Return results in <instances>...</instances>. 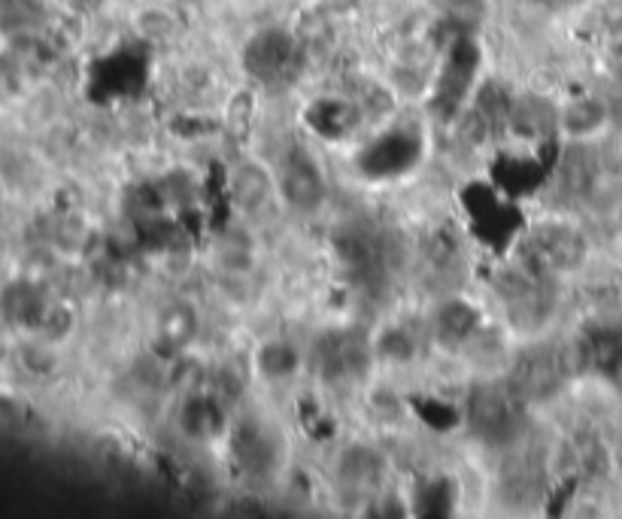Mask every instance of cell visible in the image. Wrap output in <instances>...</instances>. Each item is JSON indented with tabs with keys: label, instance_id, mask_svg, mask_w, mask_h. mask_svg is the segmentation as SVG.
<instances>
[{
	"label": "cell",
	"instance_id": "6da1fadb",
	"mask_svg": "<svg viewBox=\"0 0 622 519\" xmlns=\"http://www.w3.org/2000/svg\"><path fill=\"white\" fill-rule=\"evenodd\" d=\"M519 398L510 386H489L483 383L470 392L468 423L470 432L486 444H507L519 428Z\"/></svg>",
	"mask_w": 622,
	"mask_h": 519
},
{
	"label": "cell",
	"instance_id": "7a4b0ae2",
	"mask_svg": "<svg viewBox=\"0 0 622 519\" xmlns=\"http://www.w3.org/2000/svg\"><path fill=\"white\" fill-rule=\"evenodd\" d=\"M568 374V362L559 350H529L517 359V365L510 371V390L517 392L519 402H543L552 392L559 390V383Z\"/></svg>",
	"mask_w": 622,
	"mask_h": 519
},
{
	"label": "cell",
	"instance_id": "3957f363",
	"mask_svg": "<svg viewBox=\"0 0 622 519\" xmlns=\"http://www.w3.org/2000/svg\"><path fill=\"white\" fill-rule=\"evenodd\" d=\"M243 68L261 83H280L298 68V43L289 31H261L243 49Z\"/></svg>",
	"mask_w": 622,
	"mask_h": 519
},
{
	"label": "cell",
	"instance_id": "277c9868",
	"mask_svg": "<svg viewBox=\"0 0 622 519\" xmlns=\"http://www.w3.org/2000/svg\"><path fill=\"white\" fill-rule=\"evenodd\" d=\"M419 153H423L419 134L411 128H395L388 131V134H383V137H376V141L359 155V167H362L367 177H398V174L411 170V167L419 162Z\"/></svg>",
	"mask_w": 622,
	"mask_h": 519
},
{
	"label": "cell",
	"instance_id": "5b68a950",
	"mask_svg": "<svg viewBox=\"0 0 622 519\" xmlns=\"http://www.w3.org/2000/svg\"><path fill=\"white\" fill-rule=\"evenodd\" d=\"M277 183H280L282 198L301 212L317 210L322 198H325V179H322L317 158L307 149H301V146H292L286 153Z\"/></svg>",
	"mask_w": 622,
	"mask_h": 519
},
{
	"label": "cell",
	"instance_id": "8992f818",
	"mask_svg": "<svg viewBox=\"0 0 622 519\" xmlns=\"http://www.w3.org/2000/svg\"><path fill=\"white\" fill-rule=\"evenodd\" d=\"M531 249L543 268L559 273L577 271L587 261V237L571 225H543L535 235Z\"/></svg>",
	"mask_w": 622,
	"mask_h": 519
},
{
	"label": "cell",
	"instance_id": "52a82bcc",
	"mask_svg": "<svg viewBox=\"0 0 622 519\" xmlns=\"http://www.w3.org/2000/svg\"><path fill=\"white\" fill-rule=\"evenodd\" d=\"M480 64V52L474 49L470 40H456L453 55L446 61L444 73H440V89H437V101L444 110H456L462 104V97L468 95L474 73Z\"/></svg>",
	"mask_w": 622,
	"mask_h": 519
},
{
	"label": "cell",
	"instance_id": "ba28073f",
	"mask_svg": "<svg viewBox=\"0 0 622 519\" xmlns=\"http://www.w3.org/2000/svg\"><path fill=\"white\" fill-rule=\"evenodd\" d=\"M507 128L529 146H552L556 131H559V118L550 110V104H543L540 97H531V101H522L510 110Z\"/></svg>",
	"mask_w": 622,
	"mask_h": 519
},
{
	"label": "cell",
	"instance_id": "9c48e42d",
	"mask_svg": "<svg viewBox=\"0 0 622 519\" xmlns=\"http://www.w3.org/2000/svg\"><path fill=\"white\" fill-rule=\"evenodd\" d=\"M583 359L622 395V331L601 329L589 334L583 343Z\"/></svg>",
	"mask_w": 622,
	"mask_h": 519
},
{
	"label": "cell",
	"instance_id": "30bf717a",
	"mask_svg": "<svg viewBox=\"0 0 622 519\" xmlns=\"http://www.w3.org/2000/svg\"><path fill=\"white\" fill-rule=\"evenodd\" d=\"M477 329H480V313L470 308V304H465V301H449V304L437 310L435 334L444 346L465 343Z\"/></svg>",
	"mask_w": 622,
	"mask_h": 519
},
{
	"label": "cell",
	"instance_id": "8fae6325",
	"mask_svg": "<svg viewBox=\"0 0 622 519\" xmlns=\"http://www.w3.org/2000/svg\"><path fill=\"white\" fill-rule=\"evenodd\" d=\"M355 116H359V113H355L346 101H319V104L310 110V125H313L317 134L334 141V137H346V134L355 128V122H359Z\"/></svg>",
	"mask_w": 622,
	"mask_h": 519
},
{
	"label": "cell",
	"instance_id": "7c38bea8",
	"mask_svg": "<svg viewBox=\"0 0 622 519\" xmlns=\"http://www.w3.org/2000/svg\"><path fill=\"white\" fill-rule=\"evenodd\" d=\"M231 195L243 210H259L270 198V177L259 165H240L231 174Z\"/></svg>",
	"mask_w": 622,
	"mask_h": 519
},
{
	"label": "cell",
	"instance_id": "4fadbf2b",
	"mask_svg": "<svg viewBox=\"0 0 622 519\" xmlns=\"http://www.w3.org/2000/svg\"><path fill=\"white\" fill-rule=\"evenodd\" d=\"M235 453L237 461H243V468L249 471H265L273 465V447H270L268 432H261V428H249V425L237 428Z\"/></svg>",
	"mask_w": 622,
	"mask_h": 519
},
{
	"label": "cell",
	"instance_id": "5bb4252c",
	"mask_svg": "<svg viewBox=\"0 0 622 519\" xmlns=\"http://www.w3.org/2000/svg\"><path fill=\"white\" fill-rule=\"evenodd\" d=\"M608 122V106L601 104L599 97H580L574 104L564 110L562 116V125L574 137H589V134H595Z\"/></svg>",
	"mask_w": 622,
	"mask_h": 519
},
{
	"label": "cell",
	"instance_id": "9a60e30c",
	"mask_svg": "<svg viewBox=\"0 0 622 519\" xmlns=\"http://www.w3.org/2000/svg\"><path fill=\"white\" fill-rule=\"evenodd\" d=\"M298 365V355L289 343H265L259 353V367L268 374V377H289Z\"/></svg>",
	"mask_w": 622,
	"mask_h": 519
},
{
	"label": "cell",
	"instance_id": "2e32d148",
	"mask_svg": "<svg viewBox=\"0 0 622 519\" xmlns=\"http://www.w3.org/2000/svg\"><path fill=\"white\" fill-rule=\"evenodd\" d=\"M216 411H219V407L210 402H191L186 407L183 423H186V428L195 437H210L212 432L219 428V414H216Z\"/></svg>",
	"mask_w": 622,
	"mask_h": 519
},
{
	"label": "cell",
	"instance_id": "e0dca14e",
	"mask_svg": "<svg viewBox=\"0 0 622 519\" xmlns=\"http://www.w3.org/2000/svg\"><path fill=\"white\" fill-rule=\"evenodd\" d=\"M483 0H449L446 3V15H449V22L458 24V28H474V24L483 22Z\"/></svg>",
	"mask_w": 622,
	"mask_h": 519
},
{
	"label": "cell",
	"instance_id": "ac0fdd59",
	"mask_svg": "<svg viewBox=\"0 0 622 519\" xmlns=\"http://www.w3.org/2000/svg\"><path fill=\"white\" fill-rule=\"evenodd\" d=\"M608 64H611V71L622 80V37L620 40H613L611 49H608Z\"/></svg>",
	"mask_w": 622,
	"mask_h": 519
},
{
	"label": "cell",
	"instance_id": "d6986e66",
	"mask_svg": "<svg viewBox=\"0 0 622 519\" xmlns=\"http://www.w3.org/2000/svg\"><path fill=\"white\" fill-rule=\"evenodd\" d=\"M76 7H83V10H92V7H101L104 0H73Z\"/></svg>",
	"mask_w": 622,
	"mask_h": 519
},
{
	"label": "cell",
	"instance_id": "ffe728a7",
	"mask_svg": "<svg viewBox=\"0 0 622 519\" xmlns=\"http://www.w3.org/2000/svg\"><path fill=\"white\" fill-rule=\"evenodd\" d=\"M620 222H622V216H620Z\"/></svg>",
	"mask_w": 622,
	"mask_h": 519
}]
</instances>
